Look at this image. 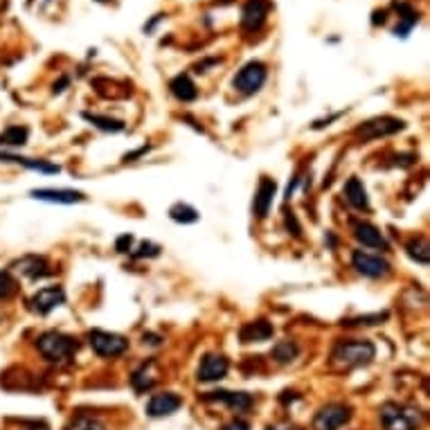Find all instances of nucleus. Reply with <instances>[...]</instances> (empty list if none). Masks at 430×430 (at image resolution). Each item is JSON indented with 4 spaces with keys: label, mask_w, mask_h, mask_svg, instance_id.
Wrapping results in <instances>:
<instances>
[{
    "label": "nucleus",
    "mask_w": 430,
    "mask_h": 430,
    "mask_svg": "<svg viewBox=\"0 0 430 430\" xmlns=\"http://www.w3.org/2000/svg\"><path fill=\"white\" fill-rule=\"evenodd\" d=\"M377 356V347L369 341H341L336 343L334 352H331V363L343 367V369H352L360 365H369Z\"/></svg>",
    "instance_id": "f257e3e1"
},
{
    "label": "nucleus",
    "mask_w": 430,
    "mask_h": 430,
    "mask_svg": "<svg viewBox=\"0 0 430 430\" xmlns=\"http://www.w3.org/2000/svg\"><path fill=\"white\" fill-rule=\"evenodd\" d=\"M381 426L386 430H419L424 424V415L419 408L408 403L388 401L381 405Z\"/></svg>",
    "instance_id": "f03ea898"
},
{
    "label": "nucleus",
    "mask_w": 430,
    "mask_h": 430,
    "mask_svg": "<svg viewBox=\"0 0 430 430\" xmlns=\"http://www.w3.org/2000/svg\"><path fill=\"white\" fill-rule=\"evenodd\" d=\"M39 352L50 360V363H68L77 354V338L65 336L61 331H45L37 341Z\"/></svg>",
    "instance_id": "7ed1b4c3"
},
{
    "label": "nucleus",
    "mask_w": 430,
    "mask_h": 430,
    "mask_svg": "<svg viewBox=\"0 0 430 430\" xmlns=\"http://www.w3.org/2000/svg\"><path fill=\"white\" fill-rule=\"evenodd\" d=\"M266 77H268L266 65L262 61H251L234 75L232 86L234 90H239L241 95H255L257 90L266 84Z\"/></svg>",
    "instance_id": "20e7f679"
},
{
    "label": "nucleus",
    "mask_w": 430,
    "mask_h": 430,
    "mask_svg": "<svg viewBox=\"0 0 430 430\" xmlns=\"http://www.w3.org/2000/svg\"><path fill=\"white\" fill-rule=\"evenodd\" d=\"M352 419V408L343 403H329L313 417V430H341Z\"/></svg>",
    "instance_id": "39448f33"
},
{
    "label": "nucleus",
    "mask_w": 430,
    "mask_h": 430,
    "mask_svg": "<svg viewBox=\"0 0 430 430\" xmlns=\"http://www.w3.org/2000/svg\"><path fill=\"white\" fill-rule=\"evenodd\" d=\"M88 343L95 349V354L99 356H120L129 349V341L120 334H110V331H101L93 329L88 334Z\"/></svg>",
    "instance_id": "423d86ee"
},
{
    "label": "nucleus",
    "mask_w": 430,
    "mask_h": 430,
    "mask_svg": "<svg viewBox=\"0 0 430 430\" xmlns=\"http://www.w3.org/2000/svg\"><path fill=\"white\" fill-rule=\"evenodd\" d=\"M352 266L356 268V273L372 277V279H379V277H386L390 273V264L386 259H381L377 255H369L363 251H354L352 253Z\"/></svg>",
    "instance_id": "0eeeda50"
},
{
    "label": "nucleus",
    "mask_w": 430,
    "mask_h": 430,
    "mask_svg": "<svg viewBox=\"0 0 430 430\" xmlns=\"http://www.w3.org/2000/svg\"><path fill=\"white\" fill-rule=\"evenodd\" d=\"M63 302H65V293L61 286H45V289H39L30 298V309L39 315H48L52 309L61 307Z\"/></svg>",
    "instance_id": "6e6552de"
},
{
    "label": "nucleus",
    "mask_w": 430,
    "mask_h": 430,
    "mask_svg": "<svg viewBox=\"0 0 430 430\" xmlns=\"http://www.w3.org/2000/svg\"><path fill=\"white\" fill-rule=\"evenodd\" d=\"M405 127L401 120H394V118H377V120H369L365 122L363 127H358L354 133L358 138L363 140H374V138H383V135H392Z\"/></svg>",
    "instance_id": "1a4fd4ad"
},
{
    "label": "nucleus",
    "mask_w": 430,
    "mask_h": 430,
    "mask_svg": "<svg viewBox=\"0 0 430 430\" xmlns=\"http://www.w3.org/2000/svg\"><path fill=\"white\" fill-rule=\"evenodd\" d=\"M270 11V0H248L241 9V27L246 32H257L266 23Z\"/></svg>",
    "instance_id": "9d476101"
},
{
    "label": "nucleus",
    "mask_w": 430,
    "mask_h": 430,
    "mask_svg": "<svg viewBox=\"0 0 430 430\" xmlns=\"http://www.w3.org/2000/svg\"><path fill=\"white\" fill-rule=\"evenodd\" d=\"M228 358L221 354H208L203 356L201 365H198V381L203 383H212V381H221L225 374H228Z\"/></svg>",
    "instance_id": "9b49d317"
},
{
    "label": "nucleus",
    "mask_w": 430,
    "mask_h": 430,
    "mask_svg": "<svg viewBox=\"0 0 430 430\" xmlns=\"http://www.w3.org/2000/svg\"><path fill=\"white\" fill-rule=\"evenodd\" d=\"M180 405H183V399L174 392L156 394V397H151V401L146 403V415L149 417H167V415H174Z\"/></svg>",
    "instance_id": "f8f14e48"
},
{
    "label": "nucleus",
    "mask_w": 430,
    "mask_h": 430,
    "mask_svg": "<svg viewBox=\"0 0 430 430\" xmlns=\"http://www.w3.org/2000/svg\"><path fill=\"white\" fill-rule=\"evenodd\" d=\"M275 191H277V185H275V180H270V178H262L259 180V187L255 191V201H253V210L259 219H264L270 205H273V198H275Z\"/></svg>",
    "instance_id": "ddd939ff"
},
{
    "label": "nucleus",
    "mask_w": 430,
    "mask_h": 430,
    "mask_svg": "<svg viewBox=\"0 0 430 430\" xmlns=\"http://www.w3.org/2000/svg\"><path fill=\"white\" fill-rule=\"evenodd\" d=\"M354 236L356 239L367 246V248H379V251H388V241L386 236L381 234L377 225H372L367 221H354Z\"/></svg>",
    "instance_id": "4468645a"
},
{
    "label": "nucleus",
    "mask_w": 430,
    "mask_h": 430,
    "mask_svg": "<svg viewBox=\"0 0 430 430\" xmlns=\"http://www.w3.org/2000/svg\"><path fill=\"white\" fill-rule=\"evenodd\" d=\"M203 401H221L225 405H230L232 410L244 412L253 405V397L246 392H228V390H219V392H208Z\"/></svg>",
    "instance_id": "2eb2a0df"
},
{
    "label": "nucleus",
    "mask_w": 430,
    "mask_h": 430,
    "mask_svg": "<svg viewBox=\"0 0 430 430\" xmlns=\"http://www.w3.org/2000/svg\"><path fill=\"white\" fill-rule=\"evenodd\" d=\"M30 196L37 201H45V203H63V205L86 201L82 191H75V189H32Z\"/></svg>",
    "instance_id": "dca6fc26"
},
{
    "label": "nucleus",
    "mask_w": 430,
    "mask_h": 430,
    "mask_svg": "<svg viewBox=\"0 0 430 430\" xmlns=\"http://www.w3.org/2000/svg\"><path fill=\"white\" fill-rule=\"evenodd\" d=\"M23 275H27L30 279H39V277H45V275H50L52 270H50V264H48V259L45 257H39V255H27V257H23L20 262L14 264Z\"/></svg>",
    "instance_id": "f3484780"
},
{
    "label": "nucleus",
    "mask_w": 430,
    "mask_h": 430,
    "mask_svg": "<svg viewBox=\"0 0 430 430\" xmlns=\"http://www.w3.org/2000/svg\"><path fill=\"white\" fill-rule=\"evenodd\" d=\"M345 198L352 208L356 210H369V198H367V189L363 185V180L352 176L345 183Z\"/></svg>",
    "instance_id": "a211bd4d"
},
{
    "label": "nucleus",
    "mask_w": 430,
    "mask_h": 430,
    "mask_svg": "<svg viewBox=\"0 0 430 430\" xmlns=\"http://www.w3.org/2000/svg\"><path fill=\"white\" fill-rule=\"evenodd\" d=\"M270 336H273V324L266 320L246 322L239 329L241 343H262V341H268Z\"/></svg>",
    "instance_id": "6ab92c4d"
},
{
    "label": "nucleus",
    "mask_w": 430,
    "mask_h": 430,
    "mask_svg": "<svg viewBox=\"0 0 430 430\" xmlns=\"http://www.w3.org/2000/svg\"><path fill=\"white\" fill-rule=\"evenodd\" d=\"M169 90H172V95L180 101H194L198 90L194 86V82H191L189 75H178L172 79V84H169Z\"/></svg>",
    "instance_id": "aec40b11"
},
{
    "label": "nucleus",
    "mask_w": 430,
    "mask_h": 430,
    "mask_svg": "<svg viewBox=\"0 0 430 430\" xmlns=\"http://www.w3.org/2000/svg\"><path fill=\"white\" fill-rule=\"evenodd\" d=\"M394 7H397L401 11V25L394 27V37H401L405 39L410 34V30L419 23V14L408 5V3H394Z\"/></svg>",
    "instance_id": "412c9836"
},
{
    "label": "nucleus",
    "mask_w": 430,
    "mask_h": 430,
    "mask_svg": "<svg viewBox=\"0 0 430 430\" xmlns=\"http://www.w3.org/2000/svg\"><path fill=\"white\" fill-rule=\"evenodd\" d=\"M153 367H156L153 360H149V363H144L140 369L133 372L131 383H133V388L138 390V392H146L149 388H153V383H156V369Z\"/></svg>",
    "instance_id": "4be33fe9"
},
{
    "label": "nucleus",
    "mask_w": 430,
    "mask_h": 430,
    "mask_svg": "<svg viewBox=\"0 0 430 430\" xmlns=\"http://www.w3.org/2000/svg\"><path fill=\"white\" fill-rule=\"evenodd\" d=\"M298 354H300V347L293 341H279L273 347V352H270V356H273L279 365H286V363H291V360H296Z\"/></svg>",
    "instance_id": "5701e85b"
},
{
    "label": "nucleus",
    "mask_w": 430,
    "mask_h": 430,
    "mask_svg": "<svg viewBox=\"0 0 430 430\" xmlns=\"http://www.w3.org/2000/svg\"><path fill=\"white\" fill-rule=\"evenodd\" d=\"M84 120H88L90 124H95L97 129L101 131H110V133H118L124 129V122L122 120H113L106 115H97V113H84Z\"/></svg>",
    "instance_id": "b1692460"
},
{
    "label": "nucleus",
    "mask_w": 430,
    "mask_h": 430,
    "mask_svg": "<svg viewBox=\"0 0 430 430\" xmlns=\"http://www.w3.org/2000/svg\"><path fill=\"white\" fill-rule=\"evenodd\" d=\"M169 217L176 223H196L198 212L191 205H187V203H176V205H172V210H169Z\"/></svg>",
    "instance_id": "393cba45"
},
{
    "label": "nucleus",
    "mask_w": 430,
    "mask_h": 430,
    "mask_svg": "<svg viewBox=\"0 0 430 430\" xmlns=\"http://www.w3.org/2000/svg\"><path fill=\"white\" fill-rule=\"evenodd\" d=\"M3 160H11V163H18L23 167H30V169H37V172H43V174H56L59 172V167L56 165H48L43 160H30V158H16V156H7V153H0Z\"/></svg>",
    "instance_id": "a878e982"
},
{
    "label": "nucleus",
    "mask_w": 430,
    "mask_h": 430,
    "mask_svg": "<svg viewBox=\"0 0 430 430\" xmlns=\"http://www.w3.org/2000/svg\"><path fill=\"white\" fill-rule=\"evenodd\" d=\"M27 142V129L25 127H9L0 133V144L9 146H23Z\"/></svg>",
    "instance_id": "bb28decb"
},
{
    "label": "nucleus",
    "mask_w": 430,
    "mask_h": 430,
    "mask_svg": "<svg viewBox=\"0 0 430 430\" xmlns=\"http://www.w3.org/2000/svg\"><path fill=\"white\" fill-rule=\"evenodd\" d=\"M408 255L415 259V262H419L422 266H428L430 251H428V241L424 239V236H419V239H415V241L408 244Z\"/></svg>",
    "instance_id": "cd10ccee"
},
{
    "label": "nucleus",
    "mask_w": 430,
    "mask_h": 430,
    "mask_svg": "<svg viewBox=\"0 0 430 430\" xmlns=\"http://www.w3.org/2000/svg\"><path fill=\"white\" fill-rule=\"evenodd\" d=\"M68 430H106V426L101 424L99 419H95V417H77V419L68 426Z\"/></svg>",
    "instance_id": "c85d7f7f"
},
{
    "label": "nucleus",
    "mask_w": 430,
    "mask_h": 430,
    "mask_svg": "<svg viewBox=\"0 0 430 430\" xmlns=\"http://www.w3.org/2000/svg\"><path fill=\"white\" fill-rule=\"evenodd\" d=\"M16 293V279L7 270H0V300H7Z\"/></svg>",
    "instance_id": "c756f323"
},
{
    "label": "nucleus",
    "mask_w": 430,
    "mask_h": 430,
    "mask_svg": "<svg viewBox=\"0 0 430 430\" xmlns=\"http://www.w3.org/2000/svg\"><path fill=\"white\" fill-rule=\"evenodd\" d=\"M158 253H160V248H158L156 244L144 241L138 246V253H133V257H156Z\"/></svg>",
    "instance_id": "7c9ffc66"
},
{
    "label": "nucleus",
    "mask_w": 430,
    "mask_h": 430,
    "mask_svg": "<svg viewBox=\"0 0 430 430\" xmlns=\"http://www.w3.org/2000/svg\"><path fill=\"white\" fill-rule=\"evenodd\" d=\"M131 244H133V236H131V234H122L120 239H118V244H115L118 253H129Z\"/></svg>",
    "instance_id": "2f4dec72"
},
{
    "label": "nucleus",
    "mask_w": 430,
    "mask_h": 430,
    "mask_svg": "<svg viewBox=\"0 0 430 430\" xmlns=\"http://www.w3.org/2000/svg\"><path fill=\"white\" fill-rule=\"evenodd\" d=\"M223 430H251V424L244 419H232L230 424H225Z\"/></svg>",
    "instance_id": "473e14b6"
},
{
    "label": "nucleus",
    "mask_w": 430,
    "mask_h": 430,
    "mask_svg": "<svg viewBox=\"0 0 430 430\" xmlns=\"http://www.w3.org/2000/svg\"><path fill=\"white\" fill-rule=\"evenodd\" d=\"M286 225H289V228L293 225V234H296V236H302V234H300V232H302V228L298 225L296 217H293V212H291V214H286Z\"/></svg>",
    "instance_id": "72a5a7b5"
},
{
    "label": "nucleus",
    "mask_w": 430,
    "mask_h": 430,
    "mask_svg": "<svg viewBox=\"0 0 430 430\" xmlns=\"http://www.w3.org/2000/svg\"><path fill=\"white\" fill-rule=\"evenodd\" d=\"M65 86H68V79L63 77L59 84H54V93H61V90H65Z\"/></svg>",
    "instance_id": "f704fd0d"
},
{
    "label": "nucleus",
    "mask_w": 430,
    "mask_h": 430,
    "mask_svg": "<svg viewBox=\"0 0 430 430\" xmlns=\"http://www.w3.org/2000/svg\"><path fill=\"white\" fill-rule=\"evenodd\" d=\"M268 430H302V428H298V426H273Z\"/></svg>",
    "instance_id": "c9c22d12"
},
{
    "label": "nucleus",
    "mask_w": 430,
    "mask_h": 430,
    "mask_svg": "<svg viewBox=\"0 0 430 430\" xmlns=\"http://www.w3.org/2000/svg\"><path fill=\"white\" fill-rule=\"evenodd\" d=\"M25 430H48V426H43V424L39 426V424H37V426H30V428H25Z\"/></svg>",
    "instance_id": "e433bc0d"
}]
</instances>
